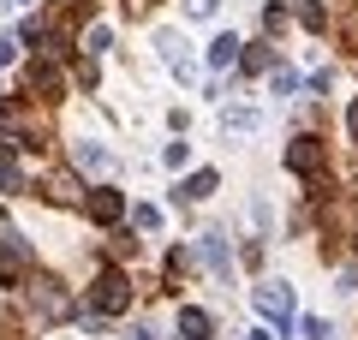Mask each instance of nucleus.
Segmentation results:
<instances>
[{
  "label": "nucleus",
  "mask_w": 358,
  "mask_h": 340,
  "mask_svg": "<svg viewBox=\"0 0 358 340\" xmlns=\"http://www.w3.org/2000/svg\"><path fill=\"white\" fill-rule=\"evenodd\" d=\"M131 227H138V233H155V227H162V209H155V203H138V209H131Z\"/></svg>",
  "instance_id": "obj_16"
},
{
  "label": "nucleus",
  "mask_w": 358,
  "mask_h": 340,
  "mask_svg": "<svg viewBox=\"0 0 358 340\" xmlns=\"http://www.w3.org/2000/svg\"><path fill=\"white\" fill-rule=\"evenodd\" d=\"M108 42H114V30H108V24H90V30H84V54H90V60H96Z\"/></svg>",
  "instance_id": "obj_15"
},
{
  "label": "nucleus",
  "mask_w": 358,
  "mask_h": 340,
  "mask_svg": "<svg viewBox=\"0 0 358 340\" xmlns=\"http://www.w3.org/2000/svg\"><path fill=\"white\" fill-rule=\"evenodd\" d=\"M126 6H131V13H150V6H155V0H126Z\"/></svg>",
  "instance_id": "obj_26"
},
{
  "label": "nucleus",
  "mask_w": 358,
  "mask_h": 340,
  "mask_svg": "<svg viewBox=\"0 0 358 340\" xmlns=\"http://www.w3.org/2000/svg\"><path fill=\"white\" fill-rule=\"evenodd\" d=\"M257 126H263V113H257L251 101H233V108H221V132H227V138H251Z\"/></svg>",
  "instance_id": "obj_7"
},
{
  "label": "nucleus",
  "mask_w": 358,
  "mask_h": 340,
  "mask_svg": "<svg viewBox=\"0 0 358 340\" xmlns=\"http://www.w3.org/2000/svg\"><path fill=\"white\" fill-rule=\"evenodd\" d=\"M131 304V281L120 275V269H102V275H96V287H90V316H120Z\"/></svg>",
  "instance_id": "obj_1"
},
{
  "label": "nucleus",
  "mask_w": 358,
  "mask_h": 340,
  "mask_svg": "<svg viewBox=\"0 0 358 340\" xmlns=\"http://www.w3.org/2000/svg\"><path fill=\"white\" fill-rule=\"evenodd\" d=\"M185 162H192V143H167V150H162V167H185Z\"/></svg>",
  "instance_id": "obj_19"
},
{
  "label": "nucleus",
  "mask_w": 358,
  "mask_h": 340,
  "mask_svg": "<svg viewBox=\"0 0 358 340\" xmlns=\"http://www.w3.org/2000/svg\"><path fill=\"white\" fill-rule=\"evenodd\" d=\"M18 60V36H0V66H13Z\"/></svg>",
  "instance_id": "obj_25"
},
{
  "label": "nucleus",
  "mask_w": 358,
  "mask_h": 340,
  "mask_svg": "<svg viewBox=\"0 0 358 340\" xmlns=\"http://www.w3.org/2000/svg\"><path fill=\"white\" fill-rule=\"evenodd\" d=\"M239 48H245V42L233 36V30H227V36H215V42H209V66H233V60H239Z\"/></svg>",
  "instance_id": "obj_14"
},
{
  "label": "nucleus",
  "mask_w": 358,
  "mask_h": 340,
  "mask_svg": "<svg viewBox=\"0 0 358 340\" xmlns=\"http://www.w3.org/2000/svg\"><path fill=\"white\" fill-rule=\"evenodd\" d=\"M299 340H329V323H322V316H305V323H299Z\"/></svg>",
  "instance_id": "obj_20"
},
{
  "label": "nucleus",
  "mask_w": 358,
  "mask_h": 340,
  "mask_svg": "<svg viewBox=\"0 0 358 340\" xmlns=\"http://www.w3.org/2000/svg\"><path fill=\"white\" fill-rule=\"evenodd\" d=\"M36 304H42L48 316H72V299H66V292L54 287V281H36Z\"/></svg>",
  "instance_id": "obj_13"
},
{
  "label": "nucleus",
  "mask_w": 358,
  "mask_h": 340,
  "mask_svg": "<svg viewBox=\"0 0 358 340\" xmlns=\"http://www.w3.org/2000/svg\"><path fill=\"white\" fill-rule=\"evenodd\" d=\"M179 340H209V311L185 304V311H179Z\"/></svg>",
  "instance_id": "obj_11"
},
{
  "label": "nucleus",
  "mask_w": 358,
  "mask_h": 340,
  "mask_svg": "<svg viewBox=\"0 0 358 340\" xmlns=\"http://www.w3.org/2000/svg\"><path fill=\"white\" fill-rule=\"evenodd\" d=\"M251 304L281 328V334L293 328V287H287V281H263V287H251Z\"/></svg>",
  "instance_id": "obj_2"
},
{
  "label": "nucleus",
  "mask_w": 358,
  "mask_h": 340,
  "mask_svg": "<svg viewBox=\"0 0 358 340\" xmlns=\"http://www.w3.org/2000/svg\"><path fill=\"white\" fill-rule=\"evenodd\" d=\"M245 340H275V334H268V328H251V334H245Z\"/></svg>",
  "instance_id": "obj_28"
},
{
  "label": "nucleus",
  "mask_w": 358,
  "mask_h": 340,
  "mask_svg": "<svg viewBox=\"0 0 358 340\" xmlns=\"http://www.w3.org/2000/svg\"><path fill=\"white\" fill-rule=\"evenodd\" d=\"M268 66H275V60H268V48H251V54H245V72H268Z\"/></svg>",
  "instance_id": "obj_22"
},
{
  "label": "nucleus",
  "mask_w": 358,
  "mask_h": 340,
  "mask_svg": "<svg viewBox=\"0 0 358 340\" xmlns=\"http://www.w3.org/2000/svg\"><path fill=\"white\" fill-rule=\"evenodd\" d=\"M155 48H162V60L173 66V72L185 78V84L197 78V66H192V54H185V36H179V30H162V36H155Z\"/></svg>",
  "instance_id": "obj_6"
},
{
  "label": "nucleus",
  "mask_w": 358,
  "mask_h": 340,
  "mask_svg": "<svg viewBox=\"0 0 358 340\" xmlns=\"http://www.w3.org/2000/svg\"><path fill=\"white\" fill-rule=\"evenodd\" d=\"M30 90H36V96H48V101H54V96H60L66 84H60V72H54L48 60H36V66H30Z\"/></svg>",
  "instance_id": "obj_12"
},
{
  "label": "nucleus",
  "mask_w": 358,
  "mask_h": 340,
  "mask_svg": "<svg viewBox=\"0 0 358 340\" xmlns=\"http://www.w3.org/2000/svg\"><path fill=\"white\" fill-rule=\"evenodd\" d=\"M24 269H30V245L18 239V233H0V281L13 287V281L24 275Z\"/></svg>",
  "instance_id": "obj_4"
},
{
  "label": "nucleus",
  "mask_w": 358,
  "mask_h": 340,
  "mask_svg": "<svg viewBox=\"0 0 358 340\" xmlns=\"http://www.w3.org/2000/svg\"><path fill=\"white\" fill-rule=\"evenodd\" d=\"M268 84H275V96H293V90H299V72H287V66H275V72H268Z\"/></svg>",
  "instance_id": "obj_18"
},
{
  "label": "nucleus",
  "mask_w": 358,
  "mask_h": 340,
  "mask_svg": "<svg viewBox=\"0 0 358 340\" xmlns=\"http://www.w3.org/2000/svg\"><path fill=\"white\" fill-rule=\"evenodd\" d=\"M0 191H24V173L13 162H0Z\"/></svg>",
  "instance_id": "obj_21"
},
{
  "label": "nucleus",
  "mask_w": 358,
  "mask_h": 340,
  "mask_svg": "<svg viewBox=\"0 0 358 340\" xmlns=\"http://www.w3.org/2000/svg\"><path fill=\"white\" fill-rule=\"evenodd\" d=\"M0 227H6V215H0Z\"/></svg>",
  "instance_id": "obj_30"
},
{
  "label": "nucleus",
  "mask_w": 358,
  "mask_h": 340,
  "mask_svg": "<svg viewBox=\"0 0 358 340\" xmlns=\"http://www.w3.org/2000/svg\"><path fill=\"white\" fill-rule=\"evenodd\" d=\"M197 257H203V269L215 281H233V263H227V233H203L197 239Z\"/></svg>",
  "instance_id": "obj_5"
},
{
  "label": "nucleus",
  "mask_w": 358,
  "mask_h": 340,
  "mask_svg": "<svg viewBox=\"0 0 358 340\" xmlns=\"http://www.w3.org/2000/svg\"><path fill=\"white\" fill-rule=\"evenodd\" d=\"M54 197L72 203V197H78V179H72V173H60V179H54Z\"/></svg>",
  "instance_id": "obj_23"
},
{
  "label": "nucleus",
  "mask_w": 358,
  "mask_h": 340,
  "mask_svg": "<svg viewBox=\"0 0 358 340\" xmlns=\"http://www.w3.org/2000/svg\"><path fill=\"white\" fill-rule=\"evenodd\" d=\"M299 24H305V30H322V24H329V13H322L317 0H299Z\"/></svg>",
  "instance_id": "obj_17"
},
{
  "label": "nucleus",
  "mask_w": 358,
  "mask_h": 340,
  "mask_svg": "<svg viewBox=\"0 0 358 340\" xmlns=\"http://www.w3.org/2000/svg\"><path fill=\"white\" fill-rule=\"evenodd\" d=\"M215 185H221V173L215 167H197L185 185H179V203H203V197H215Z\"/></svg>",
  "instance_id": "obj_9"
},
{
  "label": "nucleus",
  "mask_w": 358,
  "mask_h": 340,
  "mask_svg": "<svg viewBox=\"0 0 358 340\" xmlns=\"http://www.w3.org/2000/svg\"><path fill=\"white\" fill-rule=\"evenodd\" d=\"M72 162L84 167V173H108V167H114V155H108L102 143H72Z\"/></svg>",
  "instance_id": "obj_10"
},
{
  "label": "nucleus",
  "mask_w": 358,
  "mask_h": 340,
  "mask_svg": "<svg viewBox=\"0 0 358 340\" xmlns=\"http://www.w3.org/2000/svg\"><path fill=\"white\" fill-rule=\"evenodd\" d=\"M90 215H96L102 227H114L120 215H126V197H120L114 185H96V191H90Z\"/></svg>",
  "instance_id": "obj_8"
},
{
  "label": "nucleus",
  "mask_w": 358,
  "mask_h": 340,
  "mask_svg": "<svg viewBox=\"0 0 358 340\" xmlns=\"http://www.w3.org/2000/svg\"><path fill=\"white\" fill-rule=\"evenodd\" d=\"M287 167L305 173V179H317L322 173V138H293L287 143Z\"/></svg>",
  "instance_id": "obj_3"
},
{
  "label": "nucleus",
  "mask_w": 358,
  "mask_h": 340,
  "mask_svg": "<svg viewBox=\"0 0 358 340\" xmlns=\"http://www.w3.org/2000/svg\"><path fill=\"white\" fill-rule=\"evenodd\" d=\"M346 126H352V138H358V101H352V113H346Z\"/></svg>",
  "instance_id": "obj_27"
},
{
  "label": "nucleus",
  "mask_w": 358,
  "mask_h": 340,
  "mask_svg": "<svg viewBox=\"0 0 358 340\" xmlns=\"http://www.w3.org/2000/svg\"><path fill=\"white\" fill-rule=\"evenodd\" d=\"M215 6H221V0H185V13H192V18H209Z\"/></svg>",
  "instance_id": "obj_24"
},
{
  "label": "nucleus",
  "mask_w": 358,
  "mask_h": 340,
  "mask_svg": "<svg viewBox=\"0 0 358 340\" xmlns=\"http://www.w3.org/2000/svg\"><path fill=\"white\" fill-rule=\"evenodd\" d=\"M138 340H155V334H150V328H143V334H138Z\"/></svg>",
  "instance_id": "obj_29"
}]
</instances>
